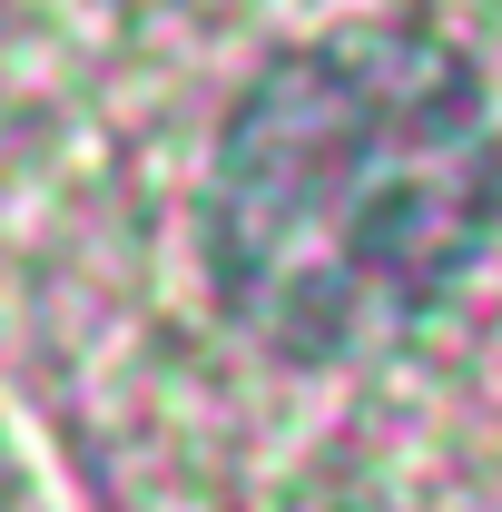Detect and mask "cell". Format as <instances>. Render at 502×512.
Returning a JSON list of instances; mask_svg holds the SVG:
<instances>
[{
	"label": "cell",
	"mask_w": 502,
	"mask_h": 512,
	"mask_svg": "<svg viewBox=\"0 0 502 512\" xmlns=\"http://www.w3.org/2000/svg\"><path fill=\"white\" fill-rule=\"evenodd\" d=\"M502 197L483 79L434 30H335L256 79L207 168V276L276 355H365L473 266Z\"/></svg>",
	"instance_id": "obj_1"
}]
</instances>
